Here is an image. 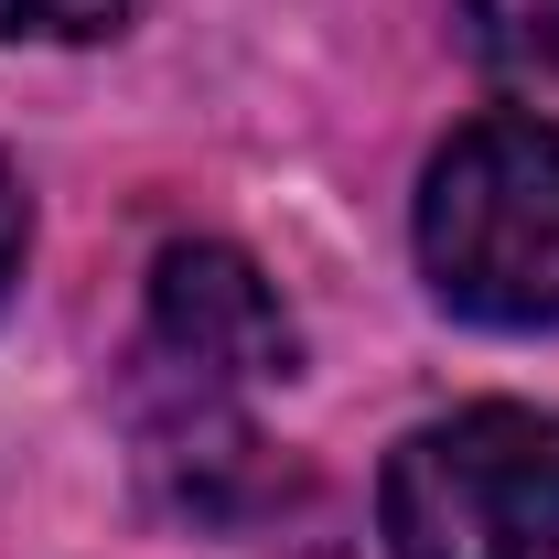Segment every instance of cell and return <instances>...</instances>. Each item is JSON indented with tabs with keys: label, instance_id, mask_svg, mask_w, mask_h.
Wrapping results in <instances>:
<instances>
[{
	"label": "cell",
	"instance_id": "277c9868",
	"mask_svg": "<svg viewBox=\"0 0 559 559\" xmlns=\"http://www.w3.org/2000/svg\"><path fill=\"white\" fill-rule=\"evenodd\" d=\"M463 44L495 75H559V0H463Z\"/></svg>",
	"mask_w": 559,
	"mask_h": 559
},
{
	"label": "cell",
	"instance_id": "5b68a950",
	"mask_svg": "<svg viewBox=\"0 0 559 559\" xmlns=\"http://www.w3.org/2000/svg\"><path fill=\"white\" fill-rule=\"evenodd\" d=\"M140 0H0V44H108Z\"/></svg>",
	"mask_w": 559,
	"mask_h": 559
},
{
	"label": "cell",
	"instance_id": "7a4b0ae2",
	"mask_svg": "<svg viewBox=\"0 0 559 559\" xmlns=\"http://www.w3.org/2000/svg\"><path fill=\"white\" fill-rule=\"evenodd\" d=\"M377 538L388 559H559V409L419 419L377 474Z\"/></svg>",
	"mask_w": 559,
	"mask_h": 559
},
{
	"label": "cell",
	"instance_id": "6da1fadb",
	"mask_svg": "<svg viewBox=\"0 0 559 559\" xmlns=\"http://www.w3.org/2000/svg\"><path fill=\"white\" fill-rule=\"evenodd\" d=\"M419 270L452 312L559 323V119H474L419 173Z\"/></svg>",
	"mask_w": 559,
	"mask_h": 559
},
{
	"label": "cell",
	"instance_id": "3957f363",
	"mask_svg": "<svg viewBox=\"0 0 559 559\" xmlns=\"http://www.w3.org/2000/svg\"><path fill=\"white\" fill-rule=\"evenodd\" d=\"M290 312H280V290L259 280L248 248H226V237H183V248H162L151 259V334H140V366H151V452L173 463V452H226V441H248L226 399L237 388H259V377H290Z\"/></svg>",
	"mask_w": 559,
	"mask_h": 559
},
{
	"label": "cell",
	"instance_id": "8992f818",
	"mask_svg": "<svg viewBox=\"0 0 559 559\" xmlns=\"http://www.w3.org/2000/svg\"><path fill=\"white\" fill-rule=\"evenodd\" d=\"M22 248H33V205H22V183H11V162H0V301H11V280H22Z\"/></svg>",
	"mask_w": 559,
	"mask_h": 559
}]
</instances>
